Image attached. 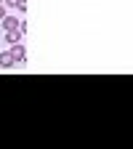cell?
<instances>
[{"label":"cell","instance_id":"ba28073f","mask_svg":"<svg viewBox=\"0 0 133 149\" xmlns=\"http://www.w3.org/2000/svg\"><path fill=\"white\" fill-rule=\"evenodd\" d=\"M0 3H3V0H0Z\"/></svg>","mask_w":133,"mask_h":149},{"label":"cell","instance_id":"8992f818","mask_svg":"<svg viewBox=\"0 0 133 149\" xmlns=\"http://www.w3.org/2000/svg\"><path fill=\"white\" fill-rule=\"evenodd\" d=\"M3 3H6V6L11 8V6H16V0H3Z\"/></svg>","mask_w":133,"mask_h":149},{"label":"cell","instance_id":"52a82bcc","mask_svg":"<svg viewBox=\"0 0 133 149\" xmlns=\"http://www.w3.org/2000/svg\"><path fill=\"white\" fill-rule=\"evenodd\" d=\"M3 16H6V8H3V6H0V19H3Z\"/></svg>","mask_w":133,"mask_h":149},{"label":"cell","instance_id":"5b68a950","mask_svg":"<svg viewBox=\"0 0 133 149\" xmlns=\"http://www.w3.org/2000/svg\"><path fill=\"white\" fill-rule=\"evenodd\" d=\"M13 8H19V11L24 13V11H27V0H16V6H13Z\"/></svg>","mask_w":133,"mask_h":149},{"label":"cell","instance_id":"7a4b0ae2","mask_svg":"<svg viewBox=\"0 0 133 149\" xmlns=\"http://www.w3.org/2000/svg\"><path fill=\"white\" fill-rule=\"evenodd\" d=\"M19 22H22V19H16V16H11V13H6L3 19H0L3 29H19Z\"/></svg>","mask_w":133,"mask_h":149},{"label":"cell","instance_id":"3957f363","mask_svg":"<svg viewBox=\"0 0 133 149\" xmlns=\"http://www.w3.org/2000/svg\"><path fill=\"white\" fill-rule=\"evenodd\" d=\"M0 67H3V69H11V67H16V61H13V56H11V51H6V53H0Z\"/></svg>","mask_w":133,"mask_h":149},{"label":"cell","instance_id":"6da1fadb","mask_svg":"<svg viewBox=\"0 0 133 149\" xmlns=\"http://www.w3.org/2000/svg\"><path fill=\"white\" fill-rule=\"evenodd\" d=\"M11 56H13L16 64H24V61H27V51H24V45H22V43H13V45H11Z\"/></svg>","mask_w":133,"mask_h":149},{"label":"cell","instance_id":"277c9868","mask_svg":"<svg viewBox=\"0 0 133 149\" xmlns=\"http://www.w3.org/2000/svg\"><path fill=\"white\" fill-rule=\"evenodd\" d=\"M19 37H22V32H19V29H6V43H19Z\"/></svg>","mask_w":133,"mask_h":149}]
</instances>
